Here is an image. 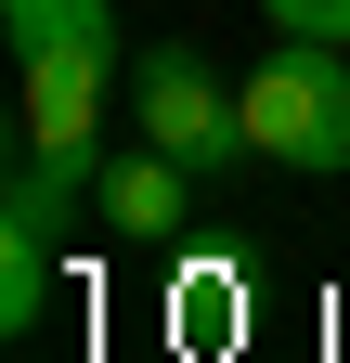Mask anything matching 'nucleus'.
Here are the masks:
<instances>
[{
	"mask_svg": "<svg viewBox=\"0 0 350 363\" xmlns=\"http://www.w3.org/2000/svg\"><path fill=\"white\" fill-rule=\"evenodd\" d=\"M39 298H52V234H26V220H0V325H39Z\"/></svg>",
	"mask_w": 350,
	"mask_h": 363,
	"instance_id": "6",
	"label": "nucleus"
},
{
	"mask_svg": "<svg viewBox=\"0 0 350 363\" xmlns=\"http://www.w3.org/2000/svg\"><path fill=\"white\" fill-rule=\"evenodd\" d=\"M247 143L273 169H350V52L337 39H273L247 78Z\"/></svg>",
	"mask_w": 350,
	"mask_h": 363,
	"instance_id": "1",
	"label": "nucleus"
},
{
	"mask_svg": "<svg viewBox=\"0 0 350 363\" xmlns=\"http://www.w3.org/2000/svg\"><path fill=\"white\" fill-rule=\"evenodd\" d=\"M104 65H117V39H78V52L13 65V78H26V104H13V156L104 169Z\"/></svg>",
	"mask_w": 350,
	"mask_h": 363,
	"instance_id": "3",
	"label": "nucleus"
},
{
	"mask_svg": "<svg viewBox=\"0 0 350 363\" xmlns=\"http://www.w3.org/2000/svg\"><path fill=\"white\" fill-rule=\"evenodd\" d=\"M273 39H350V0H259Z\"/></svg>",
	"mask_w": 350,
	"mask_h": 363,
	"instance_id": "7",
	"label": "nucleus"
},
{
	"mask_svg": "<svg viewBox=\"0 0 350 363\" xmlns=\"http://www.w3.org/2000/svg\"><path fill=\"white\" fill-rule=\"evenodd\" d=\"M182 195H195V169L182 156H117L104 182H91V220H104V234H130V247H169V234H182Z\"/></svg>",
	"mask_w": 350,
	"mask_h": 363,
	"instance_id": "4",
	"label": "nucleus"
},
{
	"mask_svg": "<svg viewBox=\"0 0 350 363\" xmlns=\"http://www.w3.org/2000/svg\"><path fill=\"white\" fill-rule=\"evenodd\" d=\"M0 39H13V65H39V52H78V39H117V13L104 0H0Z\"/></svg>",
	"mask_w": 350,
	"mask_h": 363,
	"instance_id": "5",
	"label": "nucleus"
},
{
	"mask_svg": "<svg viewBox=\"0 0 350 363\" xmlns=\"http://www.w3.org/2000/svg\"><path fill=\"white\" fill-rule=\"evenodd\" d=\"M130 117H143V143L182 156L195 182L234 169V156H259V143H247V91H221V78H208V52H182V39L130 65Z\"/></svg>",
	"mask_w": 350,
	"mask_h": 363,
	"instance_id": "2",
	"label": "nucleus"
}]
</instances>
